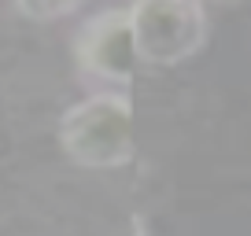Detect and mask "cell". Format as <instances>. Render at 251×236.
Here are the masks:
<instances>
[{"label":"cell","instance_id":"3","mask_svg":"<svg viewBox=\"0 0 251 236\" xmlns=\"http://www.w3.org/2000/svg\"><path fill=\"white\" fill-rule=\"evenodd\" d=\"M74 59L89 78L126 85L141 67L137 48H133L129 8H107V11H96L93 19H85V26L74 37Z\"/></svg>","mask_w":251,"mask_h":236},{"label":"cell","instance_id":"2","mask_svg":"<svg viewBox=\"0 0 251 236\" xmlns=\"http://www.w3.org/2000/svg\"><path fill=\"white\" fill-rule=\"evenodd\" d=\"M137 59L148 67H177L203 48L207 11L196 0H141L129 4Z\"/></svg>","mask_w":251,"mask_h":236},{"label":"cell","instance_id":"1","mask_svg":"<svg viewBox=\"0 0 251 236\" xmlns=\"http://www.w3.org/2000/svg\"><path fill=\"white\" fill-rule=\"evenodd\" d=\"M59 148L85 170H118L133 159V103L118 93H96L59 118Z\"/></svg>","mask_w":251,"mask_h":236},{"label":"cell","instance_id":"4","mask_svg":"<svg viewBox=\"0 0 251 236\" xmlns=\"http://www.w3.org/2000/svg\"><path fill=\"white\" fill-rule=\"evenodd\" d=\"M15 11L26 19H37V23H52V19H63L71 11H78V4L74 0H59V4H15Z\"/></svg>","mask_w":251,"mask_h":236}]
</instances>
